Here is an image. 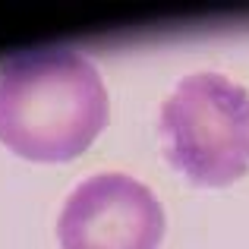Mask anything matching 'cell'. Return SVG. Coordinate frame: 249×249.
Listing matches in <instances>:
<instances>
[{"mask_svg":"<svg viewBox=\"0 0 249 249\" xmlns=\"http://www.w3.org/2000/svg\"><path fill=\"white\" fill-rule=\"evenodd\" d=\"M164 208L136 177L95 174L67 196L57 214L60 249H158Z\"/></svg>","mask_w":249,"mask_h":249,"instance_id":"cell-3","label":"cell"},{"mask_svg":"<svg viewBox=\"0 0 249 249\" xmlns=\"http://www.w3.org/2000/svg\"><path fill=\"white\" fill-rule=\"evenodd\" d=\"M167 164L196 186H227L249 170V91L212 70L177 82L158 110Z\"/></svg>","mask_w":249,"mask_h":249,"instance_id":"cell-2","label":"cell"},{"mask_svg":"<svg viewBox=\"0 0 249 249\" xmlns=\"http://www.w3.org/2000/svg\"><path fill=\"white\" fill-rule=\"evenodd\" d=\"M98 67L70 48L16 54L0 67V142L29 161H70L107 123Z\"/></svg>","mask_w":249,"mask_h":249,"instance_id":"cell-1","label":"cell"}]
</instances>
